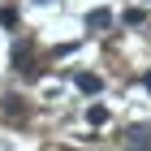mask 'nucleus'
Returning a JSON list of instances; mask_svg holds the SVG:
<instances>
[{
  "label": "nucleus",
  "instance_id": "nucleus-1",
  "mask_svg": "<svg viewBox=\"0 0 151 151\" xmlns=\"http://www.w3.org/2000/svg\"><path fill=\"white\" fill-rule=\"evenodd\" d=\"M73 86H78L82 95H99V91H104V82L95 78V73H78V78H73Z\"/></svg>",
  "mask_w": 151,
  "mask_h": 151
},
{
  "label": "nucleus",
  "instance_id": "nucleus-2",
  "mask_svg": "<svg viewBox=\"0 0 151 151\" xmlns=\"http://www.w3.org/2000/svg\"><path fill=\"white\" fill-rule=\"evenodd\" d=\"M125 142H129V147H151V129H138V125L125 129Z\"/></svg>",
  "mask_w": 151,
  "mask_h": 151
},
{
  "label": "nucleus",
  "instance_id": "nucleus-3",
  "mask_svg": "<svg viewBox=\"0 0 151 151\" xmlns=\"http://www.w3.org/2000/svg\"><path fill=\"white\" fill-rule=\"evenodd\" d=\"M86 121H91V125H104V121H108V108L91 104V108H86Z\"/></svg>",
  "mask_w": 151,
  "mask_h": 151
},
{
  "label": "nucleus",
  "instance_id": "nucleus-4",
  "mask_svg": "<svg viewBox=\"0 0 151 151\" xmlns=\"http://www.w3.org/2000/svg\"><path fill=\"white\" fill-rule=\"evenodd\" d=\"M108 22H112V13H108V9H95L91 17H86V26H108Z\"/></svg>",
  "mask_w": 151,
  "mask_h": 151
},
{
  "label": "nucleus",
  "instance_id": "nucleus-5",
  "mask_svg": "<svg viewBox=\"0 0 151 151\" xmlns=\"http://www.w3.org/2000/svg\"><path fill=\"white\" fill-rule=\"evenodd\" d=\"M142 22H147L142 9H125V26H142Z\"/></svg>",
  "mask_w": 151,
  "mask_h": 151
},
{
  "label": "nucleus",
  "instance_id": "nucleus-6",
  "mask_svg": "<svg viewBox=\"0 0 151 151\" xmlns=\"http://www.w3.org/2000/svg\"><path fill=\"white\" fill-rule=\"evenodd\" d=\"M4 112H9V116H22L26 108H22V99H17V95H9V104H4Z\"/></svg>",
  "mask_w": 151,
  "mask_h": 151
},
{
  "label": "nucleus",
  "instance_id": "nucleus-7",
  "mask_svg": "<svg viewBox=\"0 0 151 151\" xmlns=\"http://www.w3.org/2000/svg\"><path fill=\"white\" fill-rule=\"evenodd\" d=\"M26 56H30V43H17V47H13V60H17V65H22Z\"/></svg>",
  "mask_w": 151,
  "mask_h": 151
},
{
  "label": "nucleus",
  "instance_id": "nucleus-8",
  "mask_svg": "<svg viewBox=\"0 0 151 151\" xmlns=\"http://www.w3.org/2000/svg\"><path fill=\"white\" fill-rule=\"evenodd\" d=\"M142 86H147V91H151V69H147V73H142Z\"/></svg>",
  "mask_w": 151,
  "mask_h": 151
}]
</instances>
